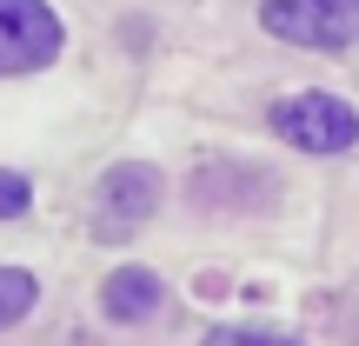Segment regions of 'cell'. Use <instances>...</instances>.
Wrapping results in <instances>:
<instances>
[{
  "mask_svg": "<svg viewBox=\"0 0 359 346\" xmlns=\"http://www.w3.org/2000/svg\"><path fill=\"white\" fill-rule=\"evenodd\" d=\"M259 27L306 53H346L359 40V0H259Z\"/></svg>",
  "mask_w": 359,
  "mask_h": 346,
  "instance_id": "6da1fadb",
  "label": "cell"
},
{
  "mask_svg": "<svg viewBox=\"0 0 359 346\" xmlns=\"http://www.w3.org/2000/svg\"><path fill=\"white\" fill-rule=\"evenodd\" d=\"M273 133L299 154H353L359 147V114L339 93H293V100L273 107Z\"/></svg>",
  "mask_w": 359,
  "mask_h": 346,
  "instance_id": "7a4b0ae2",
  "label": "cell"
},
{
  "mask_svg": "<svg viewBox=\"0 0 359 346\" xmlns=\"http://www.w3.org/2000/svg\"><path fill=\"white\" fill-rule=\"evenodd\" d=\"M67 47V27L47 0H0V74H40Z\"/></svg>",
  "mask_w": 359,
  "mask_h": 346,
  "instance_id": "3957f363",
  "label": "cell"
},
{
  "mask_svg": "<svg viewBox=\"0 0 359 346\" xmlns=\"http://www.w3.org/2000/svg\"><path fill=\"white\" fill-rule=\"evenodd\" d=\"M160 193H167V180H160V167H147V160L107 167L100 173V213H93L100 240H127L133 227H147L160 213Z\"/></svg>",
  "mask_w": 359,
  "mask_h": 346,
  "instance_id": "277c9868",
  "label": "cell"
},
{
  "mask_svg": "<svg viewBox=\"0 0 359 346\" xmlns=\"http://www.w3.org/2000/svg\"><path fill=\"white\" fill-rule=\"evenodd\" d=\"M160 307H167V280H160L154 267H114L100 286V313L114 326H147L160 320Z\"/></svg>",
  "mask_w": 359,
  "mask_h": 346,
  "instance_id": "5b68a950",
  "label": "cell"
},
{
  "mask_svg": "<svg viewBox=\"0 0 359 346\" xmlns=\"http://www.w3.org/2000/svg\"><path fill=\"white\" fill-rule=\"evenodd\" d=\"M34 300H40V280L27 267H0V333L7 326H20L27 313H34Z\"/></svg>",
  "mask_w": 359,
  "mask_h": 346,
  "instance_id": "8992f818",
  "label": "cell"
},
{
  "mask_svg": "<svg viewBox=\"0 0 359 346\" xmlns=\"http://www.w3.org/2000/svg\"><path fill=\"white\" fill-rule=\"evenodd\" d=\"M206 346H306L299 333H273V326H213Z\"/></svg>",
  "mask_w": 359,
  "mask_h": 346,
  "instance_id": "52a82bcc",
  "label": "cell"
},
{
  "mask_svg": "<svg viewBox=\"0 0 359 346\" xmlns=\"http://www.w3.org/2000/svg\"><path fill=\"white\" fill-rule=\"evenodd\" d=\"M27 206H34V187H27V173H7V167H0V220H20Z\"/></svg>",
  "mask_w": 359,
  "mask_h": 346,
  "instance_id": "ba28073f",
  "label": "cell"
}]
</instances>
